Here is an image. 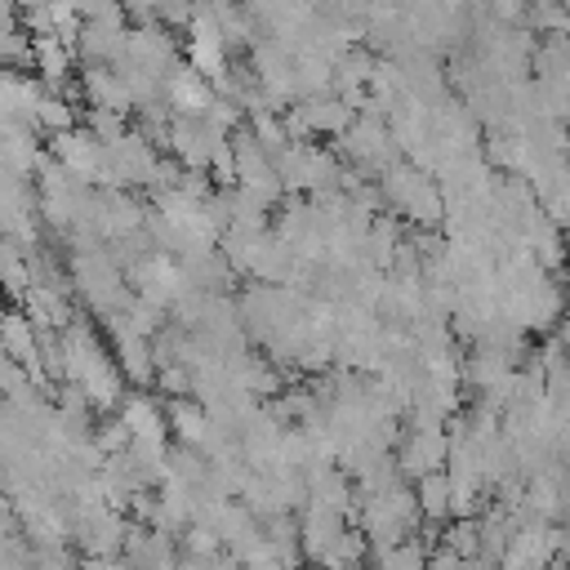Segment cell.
<instances>
[{
	"mask_svg": "<svg viewBox=\"0 0 570 570\" xmlns=\"http://www.w3.org/2000/svg\"><path fill=\"white\" fill-rule=\"evenodd\" d=\"M445 454H450L445 428H428V432H410L405 445H401L392 459H396L401 481H419V476H428V472H441V468H445Z\"/></svg>",
	"mask_w": 570,
	"mask_h": 570,
	"instance_id": "6da1fadb",
	"label": "cell"
},
{
	"mask_svg": "<svg viewBox=\"0 0 570 570\" xmlns=\"http://www.w3.org/2000/svg\"><path fill=\"white\" fill-rule=\"evenodd\" d=\"M294 521H298V557L316 561V566L334 548V539L347 530L343 512L338 508H321V503H303V517H294Z\"/></svg>",
	"mask_w": 570,
	"mask_h": 570,
	"instance_id": "7a4b0ae2",
	"label": "cell"
},
{
	"mask_svg": "<svg viewBox=\"0 0 570 570\" xmlns=\"http://www.w3.org/2000/svg\"><path fill=\"white\" fill-rule=\"evenodd\" d=\"M120 414V428L129 432V441H142V445H169V428H165V405L147 392H134L116 405Z\"/></svg>",
	"mask_w": 570,
	"mask_h": 570,
	"instance_id": "3957f363",
	"label": "cell"
},
{
	"mask_svg": "<svg viewBox=\"0 0 570 570\" xmlns=\"http://www.w3.org/2000/svg\"><path fill=\"white\" fill-rule=\"evenodd\" d=\"M165 428L187 450H205V441H209V414H205L200 401H187V396H178V401L165 405Z\"/></svg>",
	"mask_w": 570,
	"mask_h": 570,
	"instance_id": "277c9868",
	"label": "cell"
},
{
	"mask_svg": "<svg viewBox=\"0 0 570 570\" xmlns=\"http://www.w3.org/2000/svg\"><path fill=\"white\" fill-rule=\"evenodd\" d=\"M0 356H9L13 365H31L40 356V338H36L31 321L22 316V307L0 312Z\"/></svg>",
	"mask_w": 570,
	"mask_h": 570,
	"instance_id": "5b68a950",
	"label": "cell"
},
{
	"mask_svg": "<svg viewBox=\"0 0 570 570\" xmlns=\"http://www.w3.org/2000/svg\"><path fill=\"white\" fill-rule=\"evenodd\" d=\"M71 62H76V53L58 40V36H31V67L40 71V89H53V85H62L67 80V71H71Z\"/></svg>",
	"mask_w": 570,
	"mask_h": 570,
	"instance_id": "8992f818",
	"label": "cell"
},
{
	"mask_svg": "<svg viewBox=\"0 0 570 570\" xmlns=\"http://www.w3.org/2000/svg\"><path fill=\"white\" fill-rule=\"evenodd\" d=\"M298 111H303V120H307V134H312V138H316V134H334V138H343V134H347V125H352V111H347L334 94L298 98Z\"/></svg>",
	"mask_w": 570,
	"mask_h": 570,
	"instance_id": "52a82bcc",
	"label": "cell"
},
{
	"mask_svg": "<svg viewBox=\"0 0 570 570\" xmlns=\"http://www.w3.org/2000/svg\"><path fill=\"white\" fill-rule=\"evenodd\" d=\"M410 490H414L419 521H432V525H445L450 521V481H445V472H428Z\"/></svg>",
	"mask_w": 570,
	"mask_h": 570,
	"instance_id": "ba28073f",
	"label": "cell"
},
{
	"mask_svg": "<svg viewBox=\"0 0 570 570\" xmlns=\"http://www.w3.org/2000/svg\"><path fill=\"white\" fill-rule=\"evenodd\" d=\"M0 289L22 303V294L31 289V272H27V249H18L9 236H0Z\"/></svg>",
	"mask_w": 570,
	"mask_h": 570,
	"instance_id": "9c48e42d",
	"label": "cell"
},
{
	"mask_svg": "<svg viewBox=\"0 0 570 570\" xmlns=\"http://www.w3.org/2000/svg\"><path fill=\"white\" fill-rule=\"evenodd\" d=\"M80 125V107L58 98V94H45L40 89V102H36V129H49V134H67Z\"/></svg>",
	"mask_w": 570,
	"mask_h": 570,
	"instance_id": "30bf717a",
	"label": "cell"
},
{
	"mask_svg": "<svg viewBox=\"0 0 570 570\" xmlns=\"http://www.w3.org/2000/svg\"><path fill=\"white\" fill-rule=\"evenodd\" d=\"M370 552H374L379 570H423V561H428V552H423V543L414 534L401 539V543H387V548H370Z\"/></svg>",
	"mask_w": 570,
	"mask_h": 570,
	"instance_id": "8fae6325",
	"label": "cell"
},
{
	"mask_svg": "<svg viewBox=\"0 0 570 570\" xmlns=\"http://www.w3.org/2000/svg\"><path fill=\"white\" fill-rule=\"evenodd\" d=\"M436 548H445V552L459 557V561H472V557L481 552V543H476V517H472V521H445Z\"/></svg>",
	"mask_w": 570,
	"mask_h": 570,
	"instance_id": "7c38bea8",
	"label": "cell"
},
{
	"mask_svg": "<svg viewBox=\"0 0 570 570\" xmlns=\"http://www.w3.org/2000/svg\"><path fill=\"white\" fill-rule=\"evenodd\" d=\"M89 445H94L102 459H111V454H125V450H129V432L120 428V419H107L102 428H94Z\"/></svg>",
	"mask_w": 570,
	"mask_h": 570,
	"instance_id": "4fadbf2b",
	"label": "cell"
},
{
	"mask_svg": "<svg viewBox=\"0 0 570 570\" xmlns=\"http://www.w3.org/2000/svg\"><path fill=\"white\" fill-rule=\"evenodd\" d=\"M423 570H459V557H450L445 548H436V552H428Z\"/></svg>",
	"mask_w": 570,
	"mask_h": 570,
	"instance_id": "5bb4252c",
	"label": "cell"
}]
</instances>
